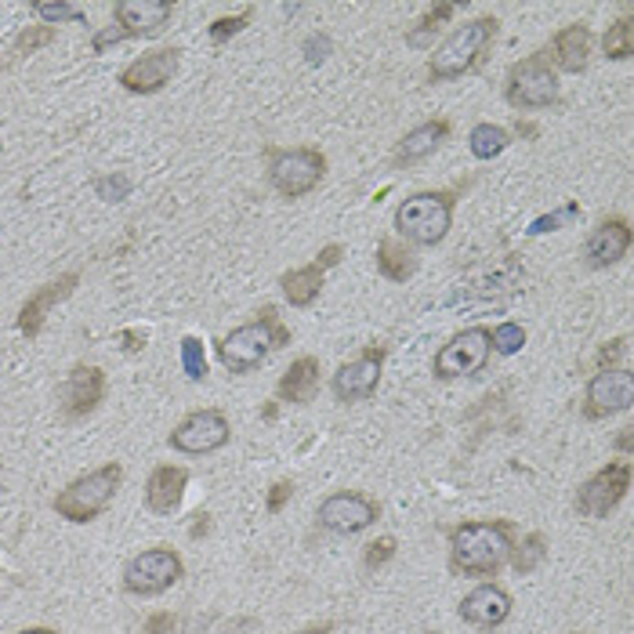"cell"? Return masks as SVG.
<instances>
[{
	"instance_id": "cell-1",
	"label": "cell",
	"mask_w": 634,
	"mask_h": 634,
	"mask_svg": "<svg viewBox=\"0 0 634 634\" xmlns=\"http://www.w3.org/2000/svg\"><path fill=\"white\" fill-rule=\"evenodd\" d=\"M511 555V522H464L450 533V562L457 573L493 576Z\"/></svg>"
},
{
	"instance_id": "cell-2",
	"label": "cell",
	"mask_w": 634,
	"mask_h": 634,
	"mask_svg": "<svg viewBox=\"0 0 634 634\" xmlns=\"http://www.w3.org/2000/svg\"><path fill=\"white\" fill-rule=\"evenodd\" d=\"M493 37H497V19H490V16L471 19L468 25L453 30L436 48V55H431V62H428V76L431 80H453V76L471 73L482 62L485 51H490Z\"/></svg>"
},
{
	"instance_id": "cell-3",
	"label": "cell",
	"mask_w": 634,
	"mask_h": 634,
	"mask_svg": "<svg viewBox=\"0 0 634 634\" xmlns=\"http://www.w3.org/2000/svg\"><path fill=\"white\" fill-rule=\"evenodd\" d=\"M120 482H124V468L102 464V468L88 471V476L73 479L55 501H51V508H55L59 519H65V522H91L113 504Z\"/></svg>"
},
{
	"instance_id": "cell-4",
	"label": "cell",
	"mask_w": 634,
	"mask_h": 634,
	"mask_svg": "<svg viewBox=\"0 0 634 634\" xmlns=\"http://www.w3.org/2000/svg\"><path fill=\"white\" fill-rule=\"evenodd\" d=\"M287 341H290L287 327H279L273 308H265L258 323L236 327L233 334L225 337V341L218 345V356H222V362H225V370L247 374V370H254V367H262V362L268 359V352H273V348H279V345H287Z\"/></svg>"
},
{
	"instance_id": "cell-5",
	"label": "cell",
	"mask_w": 634,
	"mask_h": 634,
	"mask_svg": "<svg viewBox=\"0 0 634 634\" xmlns=\"http://www.w3.org/2000/svg\"><path fill=\"white\" fill-rule=\"evenodd\" d=\"M453 225V196L450 193H413L396 211L399 236H407L417 247H436L447 239Z\"/></svg>"
},
{
	"instance_id": "cell-6",
	"label": "cell",
	"mask_w": 634,
	"mask_h": 634,
	"mask_svg": "<svg viewBox=\"0 0 634 634\" xmlns=\"http://www.w3.org/2000/svg\"><path fill=\"white\" fill-rule=\"evenodd\" d=\"M323 174H327V156L319 150H276L268 160V182L287 200L313 193Z\"/></svg>"
},
{
	"instance_id": "cell-7",
	"label": "cell",
	"mask_w": 634,
	"mask_h": 634,
	"mask_svg": "<svg viewBox=\"0 0 634 634\" xmlns=\"http://www.w3.org/2000/svg\"><path fill=\"white\" fill-rule=\"evenodd\" d=\"M508 102L515 110H548L559 102V76L544 55H530L508 73Z\"/></svg>"
},
{
	"instance_id": "cell-8",
	"label": "cell",
	"mask_w": 634,
	"mask_h": 634,
	"mask_svg": "<svg viewBox=\"0 0 634 634\" xmlns=\"http://www.w3.org/2000/svg\"><path fill=\"white\" fill-rule=\"evenodd\" d=\"M185 565L182 555L171 548H150L142 555H134L124 570V587L131 595H164L167 587H174L182 580Z\"/></svg>"
},
{
	"instance_id": "cell-9",
	"label": "cell",
	"mask_w": 634,
	"mask_h": 634,
	"mask_svg": "<svg viewBox=\"0 0 634 634\" xmlns=\"http://www.w3.org/2000/svg\"><path fill=\"white\" fill-rule=\"evenodd\" d=\"M490 330L485 327H468L450 337V345H442L436 356V377L439 381H453V377H471L490 362Z\"/></svg>"
},
{
	"instance_id": "cell-10",
	"label": "cell",
	"mask_w": 634,
	"mask_h": 634,
	"mask_svg": "<svg viewBox=\"0 0 634 634\" xmlns=\"http://www.w3.org/2000/svg\"><path fill=\"white\" fill-rule=\"evenodd\" d=\"M631 490V464L627 461H613L605 464L602 471H595L576 493V511L584 519H602L624 501Z\"/></svg>"
},
{
	"instance_id": "cell-11",
	"label": "cell",
	"mask_w": 634,
	"mask_h": 634,
	"mask_svg": "<svg viewBox=\"0 0 634 634\" xmlns=\"http://www.w3.org/2000/svg\"><path fill=\"white\" fill-rule=\"evenodd\" d=\"M228 436H233V428H228L225 413L222 410H196L188 413L185 421L171 431V447L178 453H188V457H200V453H214L222 450Z\"/></svg>"
},
{
	"instance_id": "cell-12",
	"label": "cell",
	"mask_w": 634,
	"mask_h": 634,
	"mask_svg": "<svg viewBox=\"0 0 634 634\" xmlns=\"http://www.w3.org/2000/svg\"><path fill=\"white\" fill-rule=\"evenodd\" d=\"M377 522V504L362 493H334L319 504V525L337 536H352Z\"/></svg>"
},
{
	"instance_id": "cell-13",
	"label": "cell",
	"mask_w": 634,
	"mask_h": 634,
	"mask_svg": "<svg viewBox=\"0 0 634 634\" xmlns=\"http://www.w3.org/2000/svg\"><path fill=\"white\" fill-rule=\"evenodd\" d=\"M631 402H634V374L631 370H599L587 385L584 413L613 417V413L631 410Z\"/></svg>"
},
{
	"instance_id": "cell-14",
	"label": "cell",
	"mask_w": 634,
	"mask_h": 634,
	"mask_svg": "<svg viewBox=\"0 0 634 634\" xmlns=\"http://www.w3.org/2000/svg\"><path fill=\"white\" fill-rule=\"evenodd\" d=\"M381 367H385V348H367L362 356L352 362H345L341 370L334 374V396L341 402H362L377 392L381 385Z\"/></svg>"
},
{
	"instance_id": "cell-15",
	"label": "cell",
	"mask_w": 634,
	"mask_h": 634,
	"mask_svg": "<svg viewBox=\"0 0 634 634\" xmlns=\"http://www.w3.org/2000/svg\"><path fill=\"white\" fill-rule=\"evenodd\" d=\"M178 48H160L150 51V55L134 59L124 73H120V84L131 94H156L171 84V76L178 73Z\"/></svg>"
},
{
	"instance_id": "cell-16",
	"label": "cell",
	"mask_w": 634,
	"mask_h": 634,
	"mask_svg": "<svg viewBox=\"0 0 634 634\" xmlns=\"http://www.w3.org/2000/svg\"><path fill=\"white\" fill-rule=\"evenodd\" d=\"M174 16L171 0H120L116 4V30L131 37H156L160 30H167V22Z\"/></svg>"
},
{
	"instance_id": "cell-17",
	"label": "cell",
	"mask_w": 634,
	"mask_h": 634,
	"mask_svg": "<svg viewBox=\"0 0 634 634\" xmlns=\"http://www.w3.org/2000/svg\"><path fill=\"white\" fill-rule=\"evenodd\" d=\"M105 399V374L99 367H73L70 381L62 388V413L70 421H80L99 410V402Z\"/></svg>"
},
{
	"instance_id": "cell-18",
	"label": "cell",
	"mask_w": 634,
	"mask_h": 634,
	"mask_svg": "<svg viewBox=\"0 0 634 634\" xmlns=\"http://www.w3.org/2000/svg\"><path fill=\"white\" fill-rule=\"evenodd\" d=\"M461 616L468 620L471 627L493 631L511 616V595L504 587H497V584H479L476 591H468V595H464Z\"/></svg>"
},
{
	"instance_id": "cell-19",
	"label": "cell",
	"mask_w": 634,
	"mask_h": 634,
	"mask_svg": "<svg viewBox=\"0 0 634 634\" xmlns=\"http://www.w3.org/2000/svg\"><path fill=\"white\" fill-rule=\"evenodd\" d=\"M627 250H631V225L624 218H610L591 233L584 247V262L591 268H610L624 258Z\"/></svg>"
},
{
	"instance_id": "cell-20",
	"label": "cell",
	"mask_w": 634,
	"mask_h": 634,
	"mask_svg": "<svg viewBox=\"0 0 634 634\" xmlns=\"http://www.w3.org/2000/svg\"><path fill=\"white\" fill-rule=\"evenodd\" d=\"M185 485H188L185 468L160 464L150 476V482H145V508H150L153 515H171V511H178V504H182Z\"/></svg>"
},
{
	"instance_id": "cell-21",
	"label": "cell",
	"mask_w": 634,
	"mask_h": 634,
	"mask_svg": "<svg viewBox=\"0 0 634 634\" xmlns=\"http://www.w3.org/2000/svg\"><path fill=\"white\" fill-rule=\"evenodd\" d=\"M76 283H80V276H76V273H65L62 279L48 283L44 290H37L33 298L22 305V313H19V330H22L25 337H37L40 330H44V319H48V313H51V308H55L59 301L70 298Z\"/></svg>"
},
{
	"instance_id": "cell-22",
	"label": "cell",
	"mask_w": 634,
	"mask_h": 634,
	"mask_svg": "<svg viewBox=\"0 0 634 634\" xmlns=\"http://www.w3.org/2000/svg\"><path fill=\"white\" fill-rule=\"evenodd\" d=\"M587 55H591V30L584 22L565 25V30H559L555 40H551V62L565 73L587 70Z\"/></svg>"
},
{
	"instance_id": "cell-23",
	"label": "cell",
	"mask_w": 634,
	"mask_h": 634,
	"mask_svg": "<svg viewBox=\"0 0 634 634\" xmlns=\"http://www.w3.org/2000/svg\"><path fill=\"white\" fill-rule=\"evenodd\" d=\"M279 399L283 402H294V407H305V402H313L316 392H319V359L313 356H301L290 362V370L279 377Z\"/></svg>"
},
{
	"instance_id": "cell-24",
	"label": "cell",
	"mask_w": 634,
	"mask_h": 634,
	"mask_svg": "<svg viewBox=\"0 0 634 634\" xmlns=\"http://www.w3.org/2000/svg\"><path fill=\"white\" fill-rule=\"evenodd\" d=\"M450 139V120H428V124L421 127H413L407 139L399 142V150H396V164H417V160H425L439 150L442 142Z\"/></svg>"
},
{
	"instance_id": "cell-25",
	"label": "cell",
	"mask_w": 634,
	"mask_h": 634,
	"mask_svg": "<svg viewBox=\"0 0 634 634\" xmlns=\"http://www.w3.org/2000/svg\"><path fill=\"white\" fill-rule=\"evenodd\" d=\"M519 279H522V265L508 254V258H501L497 265H485L479 273H471L468 276L471 287H464V290L468 294H508L519 287Z\"/></svg>"
},
{
	"instance_id": "cell-26",
	"label": "cell",
	"mask_w": 634,
	"mask_h": 634,
	"mask_svg": "<svg viewBox=\"0 0 634 634\" xmlns=\"http://www.w3.org/2000/svg\"><path fill=\"white\" fill-rule=\"evenodd\" d=\"M319 290H323V268L316 262L283 276V298H287L294 308H308L319 298Z\"/></svg>"
},
{
	"instance_id": "cell-27",
	"label": "cell",
	"mask_w": 634,
	"mask_h": 634,
	"mask_svg": "<svg viewBox=\"0 0 634 634\" xmlns=\"http://www.w3.org/2000/svg\"><path fill=\"white\" fill-rule=\"evenodd\" d=\"M377 273L392 283H407L417 273V258L396 239H381L377 243Z\"/></svg>"
},
{
	"instance_id": "cell-28",
	"label": "cell",
	"mask_w": 634,
	"mask_h": 634,
	"mask_svg": "<svg viewBox=\"0 0 634 634\" xmlns=\"http://www.w3.org/2000/svg\"><path fill=\"white\" fill-rule=\"evenodd\" d=\"M511 145V134L504 127H497V124H476L468 134V150L476 160H493V156H501L504 150Z\"/></svg>"
},
{
	"instance_id": "cell-29",
	"label": "cell",
	"mask_w": 634,
	"mask_h": 634,
	"mask_svg": "<svg viewBox=\"0 0 634 634\" xmlns=\"http://www.w3.org/2000/svg\"><path fill=\"white\" fill-rule=\"evenodd\" d=\"M602 48H605V59L613 62H624L634 55V22H631V8L624 11V19H616L610 30L602 37Z\"/></svg>"
},
{
	"instance_id": "cell-30",
	"label": "cell",
	"mask_w": 634,
	"mask_h": 634,
	"mask_svg": "<svg viewBox=\"0 0 634 634\" xmlns=\"http://www.w3.org/2000/svg\"><path fill=\"white\" fill-rule=\"evenodd\" d=\"M544 555H548V541H544L541 533H530V536H525V541L515 548V555H511V565H515V573L525 576V573H533L536 565L544 562Z\"/></svg>"
},
{
	"instance_id": "cell-31",
	"label": "cell",
	"mask_w": 634,
	"mask_h": 634,
	"mask_svg": "<svg viewBox=\"0 0 634 634\" xmlns=\"http://www.w3.org/2000/svg\"><path fill=\"white\" fill-rule=\"evenodd\" d=\"M522 345H525V330L519 327V323H501L497 330H490V348H493V352L515 356Z\"/></svg>"
},
{
	"instance_id": "cell-32",
	"label": "cell",
	"mask_w": 634,
	"mask_h": 634,
	"mask_svg": "<svg viewBox=\"0 0 634 634\" xmlns=\"http://www.w3.org/2000/svg\"><path fill=\"white\" fill-rule=\"evenodd\" d=\"M182 367L193 381H204L207 377V352H204V341H200V337H185L182 341Z\"/></svg>"
},
{
	"instance_id": "cell-33",
	"label": "cell",
	"mask_w": 634,
	"mask_h": 634,
	"mask_svg": "<svg viewBox=\"0 0 634 634\" xmlns=\"http://www.w3.org/2000/svg\"><path fill=\"white\" fill-rule=\"evenodd\" d=\"M33 11L40 19H44V25H59V22H84V11L73 8V4H48V0H37Z\"/></svg>"
},
{
	"instance_id": "cell-34",
	"label": "cell",
	"mask_w": 634,
	"mask_h": 634,
	"mask_svg": "<svg viewBox=\"0 0 634 634\" xmlns=\"http://www.w3.org/2000/svg\"><path fill=\"white\" fill-rule=\"evenodd\" d=\"M573 218H580V207H576V204H565L562 211H555V214H544V218H536V222L530 225V236L555 233L559 225H570Z\"/></svg>"
},
{
	"instance_id": "cell-35",
	"label": "cell",
	"mask_w": 634,
	"mask_h": 634,
	"mask_svg": "<svg viewBox=\"0 0 634 634\" xmlns=\"http://www.w3.org/2000/svg\"><path fill=\"white\" fill-rule=\"evenodd\" d=\"M453 4H439V8H431L428 16L421 19V30L417 33H410V44H425L428 40V33H436L439 30V22H447V19H453Z\"/></svg>"
},
{
	"instance_id": "cell-36",
	"label": "cell",
	"mask_w": 634,
	"mask_h": 634,
	"mask_svg": "<svg viewBox=\"0 0 634 634\" xmlns=\"http://www.w3.org/2000/svg\"><path fill=\"white\" fill-rule=\"evenodd\" d=\"M55 40V25H30L22 30L16 40V51H37V48H48Z\"/></svg>"
},
{
	"instance_id": "cell-37",
	"label": "cell",
	"mask_w": 634,
	"mask_h": 634,
	"mask_svg": "<svg viewBox=\"0 0 634 634\" xmlns=\"http://www.w3.org/2000/svg\"><path fill=\"white\" fill-rule=\"evenodd\" d=\"M247 22H250V8L239 11V16H225V19H218V22L211 25V40H214V44H225V40L236 37Z\"/></svg>"
},
{
	"instance_id": "cell-38",
	"label": "cell",
	"mask_w": 634,
	"mask_h": 634,
	"mask_svg": "<svg viewBox=\"0 0 634 634\" xmlns=\"http://www.w3.org/2000/svg\"><path fill=\"white\" fill-rule=\"evenodd\" d=\"M94 193L113 204V200H124L131 193V182L124 178V174H105V178L94 182Z\"/></svg>"
},
{
	"instance_id": "cell-39",
	"label": "cell",
	"mask_w": 634,
	"mask_h": 634,
	"mask_svg": "<svg viewBox=\"0 0 634 634\" xmlns=\"http://www.w3.org/2000/svg\"><path fill=\"white\" fill-rule=\"evenodd\" d=\"M396 555V536H381L367 548V570H381V565Z\"/></svg>"
},
{
	"instance_id": "cell-40",
	"label": "cell",
	"mask_w": 634,
	"mask_h": 634,
	"mask_svg": "<svg viewBox=\"0 0 634 634\" xmlns=\"http://www.w3.org/2000/svg\"><path fill=\"white\" fill-rule=\"evenodd\" d=\"M305 59L313 65L327 62L330 59V37H308L305 40Z\"/></svg>"
},
{
	"instance_id": "cell-41",
	"label": "cell",
	"mask_w": 634,
	"mask_h": 634,
	"mask_svg": "<svg viewBox=\"0 0 634 634\" xmlns=\"http://www.w3.org/2000/svg\"><path fill=\"white\" fill-rule=\"evenodd\" d=\"M290 493H294L290 482H276L273 493H268V511H273V515H276V511H283V504L290 501Z\"/></svg>"
},
{
	"instance_id": "cell-42",
	"label": "cell",
	"mask_w": 634,
	"mask_h": 634,
	"mask_svg": "<svg viewBox=\"0 0 634 634\" xmlns=\"http://www.w3.org/2000/svg\"><path fill=\"white\" fill-rule=\"evenodd\" d=\"M124 40H127V37L120 33L116 25H110V30H102L99 37H94V44H91V48H94V51H99V55H102V51L110 48V44H124Z\"/></svg>"
},
{
	"instance_id": "cell-43",
	"label": "cell",
	"mask_w": 634,
	"mask_h": 634,
	"mask_svg": "<svg viewBox=\"0 0 634 634\" xmlns=\"http://www.w3.org/2000/svg\"><path fill=\"white\" fill-rule=\"evenodd\" d=\"M174 627V613H156L145 620V634H167Z\"/></svg>"
},
{
	"instance_id": "cell-44",
	"label": "cell",
	"mask_w": 634,
	"mask_h": 634,
	"mask_svg": "<svg viewBox=\"0 0 634 634\" xmlns=\"http://www.w3.org/2000/svg\"><path fill=\"white\" fill-rule=\"evenodd\" d=\"M337 262H341V247H337V243H330V247H323V254L316 258V265L323 268V273H327V268H334Z\"/></svg>"
},
{
	"instance_id": "cell-45",
	"label": "cell",
	"mask_w": 634,
	"mask_h": 634,
	"mask_svg": "<svg viewBox=\"0 0 634 634\" xmlns=\"http://www.w3.org/2000/svg\"><path fill=\"white\" fill-rule=\"evenodd\" d=\"M120 341H124V352H139L145 337L139 330H124V334H120Z\"/></svg>"
},
{
	"instance_id": "cell-46",
	"label": "cell",
	"mask_w": 634,
	"mask_h": 634,
	"mask_svg": "<svg viewBox=\"0 0 634 634\" xmlns=\"http://www.w3.org/2000/svg\"><path fill=\"white\" fill-rule=\"evenodd\" d=\"M620 352H624V341H620V337H616V341H610V345H605L602 348V352H599V362H602V367H605V362H613Z\"/></svg>"
},
{
	"instance_id": "cell-47",
	"label": "cell",
	"mask_w": 634,
	"mask_h": 634,
	"mask_svg": "<svg viewBox=\"0 0 634 634\" xmlns=\"http://www.w3.org/2000/svg\"><path fill=\"white\" fill-rule=\"evenodd\" d=\"M211 530V522H207V515H200V522L193 525V536H200V533H207Z\"/></svg>"
},
{
	"instance_id": "cell-48",
	"label": "cell",
	"mask_w": 634,
	"mask_h": 634,
	"mask_svg": "<svg viewBox=\"0 0 634 634\" xmlns=\"http://www.w3.org/2000/svg\"><path fill=\"white\" fill-rule=\"evenodd\" d=\"M616 447L624 450V453L631 450V428H624V436H620V442H616Z\"/></svg>"
},
{
	"instance_id": "cell-49",
	"label": "cell",
	"mask_w": 634,
	"mask_h": 634,
	"mask_svg": "<svg viewBox=\"0 0 634 634\" xmlns=\"http://www.w3.org/2000/svg\"><path fill=\"white\" fill-rule=\"evenodd\" d=\"M19 634H55L51 627H25V631H19Z\"/></svg>"
},
{
	"instance_id": "cell-50",
	"label": "cell",
	"mask_w": 634,
	"mask_h": 634,
	"mask_svg": "<svg viewBox=\"0 0 634 634\" xmlns=\"http://www.w3.org/2000/svg\"><path fill=\"white\" fill-rule=\"evenodd\" d=\"M298 634H330V627H308V631H298Z\"/></svg>"
}]
</instances>
